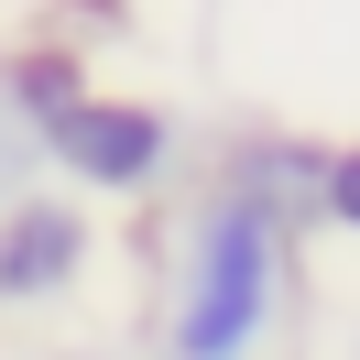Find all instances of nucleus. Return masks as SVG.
<instances>
[{"instance_id":"obj_1","label":"nucleus","mask_w":360,"mask_h":360,"mask_svg":"<svg viewBox=\"0 0 360 360\" xmlns=\"http://www.w3.org/2000/svg\"><path fill=\"white\" fill-rule=\"evenodd\" d=\"M295 262L306 240L284 219L186 175V207L164 219V251H153V349L142 360H273L295 316Z\"/></svg>"},{"instance_id":"obj_2","label":"nucleus","mask_w":360,"mask_h":360,"mask_svg":"<svg viewBox=\"0 0 360 360\" xmlns=\"http://www.w3.org/2000/svg\"><path fill=\"white\" fill-rule=\"evenodd\" d=\"M186 175H197V153H186V120L164 110V98H131V88H98L88 77V88L44 120V186H66V197L164 207Z\"/></svg>"},{"instance_id":"obj_3","label":"nucleus","mask_w":360,"mask_h":360,"mask_svg":"<svg viewBox=\"0 0 360 360\" xmlns=\"http://www.w3.org/2000/svg\"><path fill=\"white\" fill-rule=\"evenodd\" d=\"M98 207L66 197V186H22V197L0 207V316H55L88 295L98 273Z\"/></svg>"},{"instance_id":"obj_4","label":"nucleus","mask_w":360,"mask_h":360,"mask_svg":"<svg viewBox=\"0 0 360 360\" xmlns=\"http://www.w3.org/2000/svg\"><path fill=\"white\" fill-rule=\"evenodd\" d=\"M316 153H328V142H306V131H273V120H251V131H229L219 153H207V186L251 197L262 219H284L295 240H306V229H316Z\"/></svg>"},{"instance_id":"obj_5","label":"nucleus","mask_w":360,"mask_h":360,"mask_svg":"<svg viewBox=\"0 0 360 360\" xmlns=\"http://www.w3.org/2000/svg\"><path fill=\"white\" fill-rule=\"evenodd\" d=\"M22 186H44V131H33V110L11 98V77H0V207L22 197Z\"/></svg>"},{"instance_id":"obj_6","label":"nucleus","mask_w":360,"mask_h":360,"mask_svg":"<svg viewBox=\"0 0 360 360\" xmlns=\"http://www.w3.org/2000/svg\"><path fill=\"white\" fill-rule=\"evenodd\" d=\"M316 229L360 240V142H328L316 153Z\"/></svg>"},{"instance_id":"obj_7","label":"nucleus","mask_w":360,"mask_h":360,"mask_svg":"<svg viewBox=\"0 0 360 360\" xmlns=\"http://www.w3.org/2000/svg\"><path fill=\"white\" fill-rule=\"evenodd\" d=\"M66 360H142V349H66Z\"/></svg>"},{"instance_id":"obj_8","label":"nucleus","mask_w":360,"mask_h":360,"mask_svg":"<svg viewBox=\"0 0 360 360\" xmlns=\"http://www.w3.org/2000/svg\"><path fill=\"white\" fill-rule=\"evenodd\" d=\"M349 360H360V328H349Z\"/></svg>"}]
</instances>
